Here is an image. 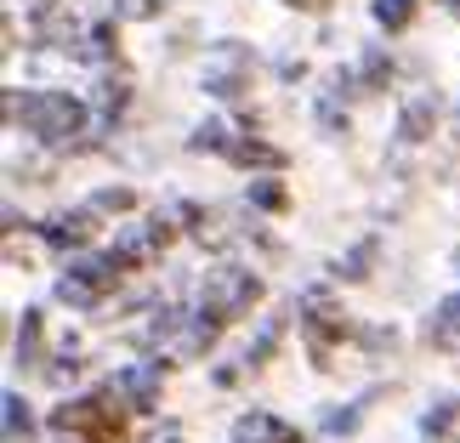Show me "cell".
<instances>
[{"label": "cell", "instance_id": "cell-21", "mask_svg": "<svg viewBox=\"0 0 460 443\" xmlns=\"http://www.w3.org/2000/svg\"><path fill=\"white\" fill-rule=\"evenodd\" d=\"M92 205H97V210H137V193H131V188H102Z\"/></svg>", "mask_w": 460, "mask_h": 443}, {"label": "cell", "instance_id": "cell-1", "mask_svg": "<svg viewBox=\"0 0 460 443\" xmlns=\"http://www.w3.org/2000/svg\"><path fill=\"white\" fill-rule=\"evenodd\" d=\"M51 432L63 443H131L126 410L114 403V393H85V398L58 403L51 410Z\"/></svg>", "mask_w": 460, "mask_h": 443}, {"label": "cell", "instance_id": "cell-3", "mask_svg": "<svg viewBox=\"0 0 460 443\" xmlns=\"http://www.w3.org/2000/svg\"><path fill=\"white\" fill-rule=\"evenodd\" d=\"M261 301V279L251 268H210L199 285V313H210L217 324H234Z\"/></svg>", "mask_w": 460, "mask_h": 443}, {"label": "cell", "instance_id": "cell-6", "mask_svg": "<svg viewBox=\"0 0 460 443\" xmlns=\"http://www.w3.org/2000/svg\"><path fill=\"white\" fill-rule=\"evenodd\" d=\"M176 239V227L165 222V217H148V222H137V227H126V234L114 239V251L131 261V268H143V261H154L165 244Z\"/></svg>", "mask_w": 460, "mask_h": 443}, {"label": "cell", "instance_id": "cell-15", "mask_svg": "<svg viewBox=\"0 0 460 443\" xmlns=\"http://www.w3.org/2000/svg\"><path fill=\"white\" fill-rule=\"evenodd\" d=\"M376 23L393 29V34L410 29V23H415V0H376Z\"/></svg>", "mask_w": 460, "mask_h": 443}, {"label": "cell", "instance_id": "cell-8", "mask_svg": "<svg viewBox=\"0 0 460 443\" xmlns=\"http://www.w3.org/2000/svg\"><path fill=\"white\" fill-rule=\"evenodd\" d=\"M114 393L131 398V410H148V403H159V364L119 369V376H114Z\"/></svg>", "mask_w": 460, "mask_h": 443}, {"label": "cell", "instance_id": "cell-13", "mask_svg": "<svg viewBox=\"0 0 460 443\" xmlns=\"http://www.w3.org/2000/svg\"><path fill=\"white\" fill-rule=\"evenodd\" d=\"M432 126H438V102H432V97H420V102H410V109H403V137H410V143L432 137Z\"/></svg>", "mask_w": 460, "mask_h": 443}, {"label": "cell", "instance_id": "cell-20", "mask_svg": "<svg viewBox=\"0 0 460 443\" xmlns=\"http://www.w3.org/2000/svg\"><path fill=\"white\" fill-rule=\"evenodd\" d=\"M126 97H131V85H126V80H102V92H97L102 114H119V109H126Z\"/></svg>", "mask_w": 460, "mask_h": 443}, {"label": "cell", "instance_id": "cell-23", "mask_svg": "<svg viewBox=\"0 0 460 443\" xmlns=\"http://www.w3.org/2000/svg\"><path fill=\"white\" fill-rule=\"evenodd\" d=\"M386 75H393V63H386V58H381V51H376V58H369V63H364V80H369V92H376V85H381Z\"/></svg>", "mask_w": 460, "mask_h": 443}, {"label": "cell", "instance_id": "cell-11", "mask_svg": "<svg viewBox=\"0 0 460 443\" xmlns=\"http://www.w3.org/2000/svg\"><path fill=\"white\" fill-rule=\"evenodd\" d=\"M427 341L444 347V352H460V296L438 301V313L427 318Z\"/></svg>", "mask_w": 460, "mask_h": 443}, {"label": "cell", "instance_id": "cell-17", "mask_svg": "<svg viewBox=\"0 0 460 443\" xmlns=\"http://www.w3.org/2000/svg\"><path fill=\"white\" fill-rule=\"evenodd\" d=\"M80 51H85V58H97V63H102V58H119V34H114V23H92V34H85Z\"/></svg>", "mask_w": 460, "mask_h": 443}, {"label": "cell", "instance_id": "cell-14", "mask_svg": "<svg viewBox=\"0 0 460 443\" xmlns=\"http://www.w3.org/2000/svg\"><path fill=\"white\" fill-rule=\"evenodd\" d=\"M455 432H460V403L449 398V403H438V410L427 415V438L432 443H455Z\"/></svg>", "mask_w": 460, "mask_h": 443}, {"label": "cell", "instance_id": "cell-18", "mask_svg": "<svg viewBox=\"0 0 460 443\" xmlns=\"http://www.w3.org/2000/svg\"><path fill=\"white\" fill-rule=\"evenodd\" d=\"M40 359V313H23V330H17V364Z\"/></svg>", "mask_w": 460, "mask_h": 443}, {"label": "cell", "instance_id": "cell-7", "mask_svg": "<svg viewBox=\"0 0 460 443\" xmlns=\"http://www.w3.org/2000/svg\"><path fill=\"white\" fill-rule=\"evenodd\" d=\"M97 217H102L97 205H85V210H63V217H51L40 234H46L51 251H85V244L97 239V227H102Z\"/></svg>", "mask_w": 460, "mask_h": 443}, {"label": "cell", "instance_id": "cell-16", "mask_svg": "<svg viewBox=\"0 0 460 443\" xmlns=\"http://www.w3.org/2000/svg\"><path fill=\"white\" fill-rule=\"evenodd\" d=\"M0 403H6V443H29L34 421H29V410H23V398H17V393H6Z\"/></svg>", "mask_w": 460, "mask_h": 443}, {"label": "cell", "instance_id": "cell-9", "mask_svg": "<svg viewBox=\"0 0 460 443\" xmlns=\"http://www.w3.org/2000/svg\"><path fill=\"white\" fill-rule=\"evenodd\" d=\"M234 443H302V438H296V427H290V421H279V415H244L239 421V427H234Z\"/></svg>", "mask_w": 460, "mask_h": 443}, {"label": "cell", "instance_id": "cell-12", "mask_svg": "<svg viewBox=\"0 0 460 443\" xmlns=\"http://www.w3.org/2000/svg\"><path fill=\"white\" fill-rule=\"evenodd\" d=\"M222 63H239V68H251V58H244L239 46H222ZM205 85H210L217 97H239L244 85H251V75H227V68H210V75H205Z\"/></svg>", "mask_w": 460, "mask_h": 443}, {"label": "cell", "instance_id": "cell-2", "mask_svg": "<svg viewBox=\"0 0 460 443\" xmlns=\"http://www.w3.org/2000/svg\"><path fill=\"white\" fill-rule=\"evenodd\" d=\"M6 114H12V120L23 114V126L40 137V143H51V148H68V143L85 131V109H80L68 92H29L23 102L6 97Z\"/></svg>", "mask_w": 460, "mask_h": 443}, {"label": "cell", "instance_id": "cell-25", "mask_svg": "<svg viewBox=\"0 0 460 443\" xmlns=\"http://www.w3.org/2000/svg\"><path fill=\"white\" fill-rule=\"evenodd\" d=\"M290 6H324V0H290Z\"/></svg>", "mask_w": 460, "mask_h": 443}, {"label": "cell", "instance_id": "cell-19", "mask_svg": "<svg viewBox=\"0 0 460 443\" xmlns=\"http://www.w3.org/2000/svg\"><path fill=\"white\" fill-rule=\"evenodd\" d=\"M369 261H376V239H364V244H358V251H352L335 273H341V279H364V273H369Z\"/></svg>", "mask_w": 460, "mask_h": 443}, {"label": "cell", "instance_id": "cell-10", "mask_svg": "<svg viewBox=\"0 0 460 443\" xmlns=\"http://www.w3.org/2000/svg\"><path fill=\"white\" fill-rule=\"evenodd\" d=\"M227 159H234V165H251V171H285V148L261 143V137H234Z\"/></svg>", "mask_w": 460, "mask_h": 443}, {"label": "cell", "instance_id": "cell-5", "mask_svg": "<svg viewBox=\"0 0 460 443\" xmlns=\"http://www.w3.org/2000/svg\"><path fill=\"white\" fill-rule=\"evenodd\" d=\"M302 330H307V352H313V364H318V369H330V352H335V341H341L352 324H347V313L335 307L324 290H307V296H302Z\"/></svg>", "mask_w": 460, "mask_h": 443}, {"label": "cell", "instance_id": "cell-24", "mask_svg": "<svg viewBox=\"0 0 460 443\" xmlns=\"http://www.w3.org/2000/svg\"><path fill=\"white\" fill-rule=\"evenodd\" d=\"M154 443H182V432H176V427H165V432H159Z\"/></svg>", "mask_w": 460, "mask_h": 443}, {"label": "cell", "instance_id": "cell-4", "mask_svg": "<svg viewBox=\"0 0 460 443\" xmlns=\"http://www.w3.org/2000/svg\"><path fill=\"white\" fill-rule=\"evenodd\" d=\"M126 268H131V261L119 256V251H109V256H80L75 268L63 273L58 296L68 301V307H97V301L119 285V273H126Z\"/></svg>", "mask_w": 460, "mask_h": 443}, {"label": "cell", "instance_id": "cell-22", "mask_svg": "<svg viewBox=\"0 0 460 443\" xmlns=\"http://www.w3.org/2000/svg\"><path fill=\"white\" fill-rule=\"evenodd\" d=\"M251 199H256L261 210H285V188H279V182H256Z\"/></svg>", "mask_w": 460, "mask_h": 443}, {"label": "cell", "instance_id": "cell-26", "mask_svg": "<svg viewBox=\"0 0 460 443\" xmlns=\"http://www.w3.org/2000/svg\"><path fill=\"white\" fill-rule=\"evenodd\" d=\"M449 12H460V0H449Z\"/></svg>", "mask_w": 460, "mask_h": 443}]
</instances>
